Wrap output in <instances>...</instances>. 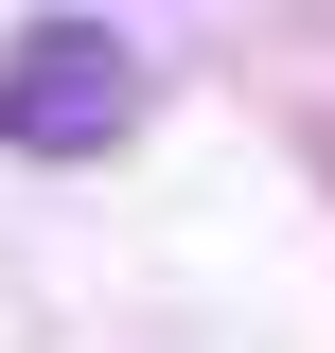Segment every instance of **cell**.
Listing matches in <instances>:
<instances>
[{
	"mask_svg": "<svg viewBox=\"0 0 335 353\" xmlns=\"http://www.w3.org/2000/svg\"><path fill=\"white\" fill-rule=\"evenodd\" d=\"M159 71H141L106 18H36V36H0V141L18 159H124Z\"/></svg>",
	"mask_w": 335,
	"mask_h": 353,
	"instance_id": "cell-1",
	"label": "cell"
}]
</instances>
